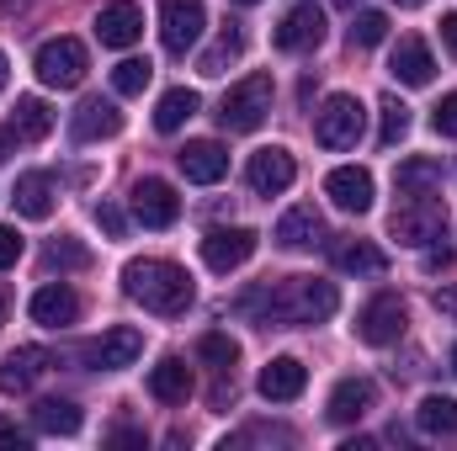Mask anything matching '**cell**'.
<instances>
[{
  "label": "cell",
  "mask_w": 457,
  "mask_h": 451,
  "mask_svg": "<svg viewBox=\"0 0 457 451\" xmlns=\"http://www.w3.org/2000/svg\"><path fill=\"white\" fill-rule=\"evenodd\" d=\"M117 133H122V112L107 96H86L75 107V117H70V138L75 144H102V138H117Z\"/></svg>",
  "instance_id": "cell-14"
},
{
  "label": "cell",
  "mask_w": 457,
  "mask_h": 451,
  "mask_svg": "<svg viewBox=\"0 0 457 451\" xmlns=\"http://www.w3.org/2000/svg\"><path fill=\"white\" fill-rule=\"evenodd\" d=\"M54 176L48 170H27V176H16V192H11V202H16V213L21 218H48L54 213Z\"/></svg>",
  "instance_id": "cell-24"
},
{
  "label": "cell",
  "mask_w": 457,
  "mask_h": 451,
  "mask_svg": "<svg viewBox=\"0 0 457 451\" xmlns=\"http://www.w3.org/2000/svg\"><path fill=\"white\" fill-rule=\"evenodd\" d=\"M325 197L341 208V213H367L372 208V176L361 165H336L325 176Z\"/></svg>",
  "instance_id": "cell-19"
},
{
  "label": "cell",
  "mask_w": 457,
  "mask_h": 451,
  "mask_svg": "<svg viewBox=\"0 0 457 451\" xmlns=\"http://www.w3.org/2000/svg\"><path fill=\"white\" fill-rule=\"evenodd\" d=\"M394 186H399V197H431V192L442 186V165L426 160V154H410V160L394 170Z\"/></svg>",
  "instance_id": "cell-25"
},
{
  "label": "cell",
  "mask_w": 457,
  "mask_h": 451,
  "mask_svg": "<svg viewBox=\"0 0 457 451\" xmlns=\"http://www.w3.org/2000/svg\"><path fill=\"white\" fill-rule=\"evenodd\" d=\"M447 266H453V255H447V250H431V255H426V271H447Z\"/></svg>",
  "instance_id": "cell-44"
},
{
  "label": "cell",
  "mask_w": 457,
  "mask_h": 451,
  "mask_svg": "<svg viewBox=\"0 0 457 451\" xmlns=\"http://www.w3.org/2000/svg\"><path fill=\"white\" fill-rule=\"evenodd\" d=\"M32 441H27V430H16V425H5L0 420V451H27Z\"/></svg>",
  "instance_id": "cell-41"
},
{
  "label": "cell",
  "mask_w": 457,
  "mask_h": 451,
  "mask_svg": "<svg viewBox=\"0 0 457 451\" xmlns=\"http://www.w3.org/2000/svg\"><path fill=\"white\" fill-rule=\"evenodd\" d=\"M11 127H16L21 138H48V133H54V112H48V102H43V96H16V117H11Z\"/></svg>",
  "instance_id": "cell-32"
},
{
  "label": "cell",
  "mask_w": 457,
  "mask_h": 451,
  "mask_svg": "<svg viewBox=\"0 0 457 451\" xmlns=\"http://www.w3.org/2000/svg\"><path fill=\"white\" fill-rule=\"evenodd\" d=\"M271 43H277L282 53H309V48H320V43H325V11H320V5H293V11L277 21Z\"/></svg>",
  "instance_id": "cell-12"
},
{
  "label": "cell",
  "mask_w": 457,
  "mask_h": 451,
  "mask_svg": "<svg viewBox=\"0 0 457 451\" xmlns=\"http://www.w3.org/2000/svg\"><path fill=\"white\" fill-rule=\"evenodd\" d=\"M203 27H208V5L203 0H160V43H165V53L181 59L187 48H197Z\"/></svg>",
  "instance_id": "cell-7"
},
{
  "label": "cell",
  "mask_w": 457,
  "mask_h": 451,
  "mask_svg": "<svg viewBox=\"0 0 457 451\" xmlns=\"http://www.w3.org/2000/svg\"><path fill=\"white\" fill-rule=\"evenodd\" d=\"M383 266H388V255L367 239H341L336 244V271H345V276H383Z\"/></svg>",
  "instance_id": "cell-27"
},
{
  "label": "cell",
  "mask_w": 457,
  "mask_h": 451,
  "mask_svg": "<svg viewBox=\"0 0 457 451\" xmlns=\"http://www.w3.org/2000/svg\"><path fill=\"white\" fill-rule=\"evenodd\" d=\"M336 5H345V11H351V5H361V0H336Z\"/></svg>",
  "instance_id": "cell-51"
},
{
  "label": "cell",
  "mask_w": 457,
  "mask_h": 451,
  "mask_svg": "<svg viewBox=\"0 0 457 451\" xmlns=\"http://www.w3.org/2000/svg\"><path fill=\"white\" fill-rule=\"evenodd\" d=\"M21 250H27V244H21V234L0 224V271H11V266L21 260Z\"/></svg>",
  "instance_id": "cell-40"
},
{
  "label": "cell",
  "mask_w": 457,
  "mask_h": 451,
  "mask_svg": "<svg viewBox=\"0 0 457 451\" xmlns=\"http://www.w3.org/2000/svg\"><path fill=\"white\" fill-rule=\"evenodd\" d=\"M388 75H394L399 86H431L436 59H431V48H426L420 37H399L394 53H388Z\"/></svg>",
  "instance_id": "cell-21"
},
{
  "label": "cell",
  "mask_w": 457,
  "mask_h": 451,
  "mask_svg": "<svg viewBox=\"0 0 457 451\" xmlns=\"http://www.w3.org/2000/svg\"><path fill=\"white\" fill-rule=\"evenodd\" d=\"M431 127H436L442 138H457V91H447V96L436 102V112H431Z\"/></svg>",
  "instance_id": "cell-38"
},
{
  "label": "cell",
  "mask_w": 457,
  "mask_h": 451,
  "mask_svg": "<svg viewBox=\"0 0 457 451\" xmlns=\"http://www.w3.org/2000/svg\"><path fill=\"white\" fill-rule=\"evenodd\" d=\"M245 181H250V192H261V197H277V192H287V186L298 181V160H293L282 144H271V149H255V154H250V165H245Z\"/></svg>",
  "instance_id": "cell-10"
},
{
  "label": "cell",
  "mask_w": 457,
  "mask_h": 451,
  "mask_svg": "<svg viewBox=\"0 0 457 451\" xmlns=\"http://www.w3.org/2000/svg\"><path fill=\"white\" fill-rule=\"evenodd\" d=\"M372 404H378L372 377H341V382H336V393H330V409H325V414H330L336 425H356Z\"/></svg>",
  "instance_id": "cell-23"
},
{
  "label": "cell",
  "mask_w": 457,
  "mask_h": 451,
  "mask_svg": "<svg viewBox=\"0 0 457 451\" xmlns=\"http://www.w3.org/2000/svg\"><path fill=\"white\" fill-rule=\"evenodd\" d=\"M341 308L336 282L320 276H282V282H261L255 292L239 298V314L255 319L261 330H293V324H320Z\"/></svg>",
  "instance_id": "cell-1"
},
{
  "label": "cell",
  "mask_w": 457,
  "mask_h": 451,
  "mask_svg": "<svg viewBox=\"0 0 457 451\" xmlns=\"http://www.w3.org/2000/svg\"><path fill=\"white\" fill-rule=\"evenodd\" d=\"M271 75H245L239 86H228V96L219 102V127L224 133H255L266 117H271Z\"/></svg>",
  "instance_id": "cell-3"
},
{
  "label": "cell",
  "mask_w": 457,
  "mask_h": 451,
  "mask_svg": "<svg viewBox=\"0 0 457 451\" xmlns=\"http://www.w3.org/2000/svg\"><path fill=\"white\" fill-rule=\"evenodd\" d=\"M133 218L144 228H170L181 218V197H176V186L170 181H160V176H144L138 186H133Z\"/></svg>",
  "instance_id": "cell-11"
},
{
  "label": "cell",
  "mask_w": 457,
  "mask_h": 451,
  "mask_svg": "<svg viewBox=\"0 0 457 451\" xmlns=\"http://www.w3.org/2000/svg\"><path fill=\"white\" fill-rule=\"evenodd\" d=\"M91 266V250L80 239H54L43 250V271H86Z\"/></svg>",
  "instance_id": "cell-33"
},
{
  "label": "cell",
  "mask_w": 457,
  "mask_h": 451,
  "mask_svg": "<svg viewBox=\"0 0 457 451\" xmlns=\"http://www.w3.org/2000/svg\"><path fill=\"white\" fill-rule=\"evenodd\" d=\"M399 5H410V11H415V5H426V0H399Z\"/></svg>",
  "instance_id": "cell-50"
},
{
  "label": "cell",
  "mask_w": 457,
  "mask_h": 451,
  "mask_svg": "<svg viewBox=\"0 0 457 451\" xmlns=\"http://www.w3.org/2000/svg\"><path fill=\"white\" fill-rule=\"evenodd\" d=\"M138 356H144V335H138L133 324H112L102 340L86 345V361H91L96 372H122V366H133Z\"/></svg>",
  "instance_id": "cell-13"
},
{
  "label": "cell",
  "mask_w": 457,
  "mask_h": 451,
  "mask_svg": "<svg viewBox=\"0 0 457 451\" xmlns=\"http://www.w3.org/2000/svg\"><path fill=\"white\" fill-rule=\"evenodd\" d=\"M32 425L43 436H75L80 430V404H70V398H37L32 404Z\"/></svg>",
  "instance_id": "cell-28"
},
{
  "label": "cell",
  "mask_w": 457,
  "mask_h": 451,
  "mask_svg": "<svg viewBox=\"0 0 457 451\" xmlns=\"http://www.w3.org/2000/svg\"><path fill=\"white\" fill-rule=\"evenodd\" d=\"M415 425H420L426 436H457V398H447V393H426L420 409H415Z\"/></svg>",
  "instance_id": "cell-29"
},
{
  "label": "cell",
  "mask_w": 457,
  "mask_h": 451,
  "mask_svg": "<svg viewBox=\"0 0 457 451\" xmlns=\"http://www.w3.org/2000/svg\"><path fill=\"white\" fill-rule=\"evenodd\" d=\"M239 53H245V27H239V21H228L224 32H219V43L197 59V75H208V80H213V75H224Z\"/></svg>",
  "instance_id": "cell-30"
},
{
  "label": "cell",
  "mask_w": 457,
  "mask_h": 451,
  "mask_svg": "<svg viewBox=\"0 0 457 451\" xmlns=\"http://www.w3.org/2000/svg\"><path fill=\"white\" fill-rule=\"evenodd\" d=\"M32 0H0V16H16V11H27Z\"/></svg>",
  "instance_id": "cell-46"
},
{
  "label": "cell",
  "mask_w": 457,
  "mask_h": 451,
  "mask_svg": "<svg viewBox=\"0 0 457 451\" xmlns=\"http://www.w3.org/2000/svg\"><path fill=\"white\" fill-rule=\"evenodd\" d=\"M239 5H255V0H239Z\"/></svg>",
  "instance_id": "cell-53"
},
{
  "label": "cell",
  "mask_w": 457,
  "mask_h": 451,
  "mask_svg": "<svg viewBox=\"0 0 457 451\" xmlns=\"http://www.w3.org/2000/svg\"><path fill=\"white\" fill-rule=\"evenodd\" d=\"M32 70H37V80H43L48 91H75V86L86 80L91 59H86V43H80V37H48V43L37 48V59H32Z\"/></svg>",
  "instance_id": "cell-5"
},
{
  "label": "cell",
  "mask_w": 457,
  "mask_h": 451,
  "mask_svg": "<svg viewBox=\"0 0 457 451\" xmlns=\"http://www.w3.org/2000/svg\"><path fill=\"white\" fill-rule=\"evenodd\" d=\"M0 324H5V292H0Z\"/></svg>",
  "instance_id": "cell-49"
},
{
  "label": "cell",
  "mask_w": 457,
  "mask_h": 451,
  "mask_svg": "<svg viewBox=\"0 0 457 451\" xmlns=\"http://www.w3.org/2000/svg\"><path fill=\"white\" fill-rule=\"evenodd\" d=\"M197 107H203V96H197V91H187V86H176V91H165V96H160V107H154V127H160V133H176L181 122H192V117H197Z\"/></svg>",
  "instance_id": "cell-31"
},
{
  "label": "cell",
  "mask_w": 457,
  "mask_h": 451,
  "mask_svg": "<svg viewBox=\"0 0 457 451\" xmlns=\"http://www.w3.org/2000/svg\"><path fill=\"white\" fill-rule=\"evenodd\" d=\"M361 133H367V107H361L351 91L325 96V107L314 112V138H320L325 149H356Z\"/></svg>",
  "instance_id": "cell-4"
},
{
  "label": "cell",
  "mask_w": 457,
  "mask_h": 451,
  "mask_svg": "<svg viewBox=\"0 0 457 451\" xmlns=\"http://www.w3.org/2000/svg\"><path fill=\"white\" fill-rule=\"evenodd\" d=\"M436 308H447V314H457V292H436Z\"/></svg>",
  "instance_id": "cell-47"
},
{
  "label": "cell",
  "mask_w": 457,
  "mask_h": 451,
  "mask_svg": "<svg viewBox=\"0 0 457 451\" xmlns=\"http://www.w3.org/2000/svg\"><path fill=\"white\" fill-rule=\"evenodd\" d=\"M404 324H410L404 298L378 292V298H367L361 314H356V340H361V345H394V340L404 335Z\"/></svg>",
  "instance_id": "cell-8"
},
{
  "label": "cell",
  "mask_w": 457,
  "mask_h": 451,
  "mask_svg": "<svg viewBox=\"0 0 457 451\" xmlns=\"http://www.w3.org/2000/svg\"><path fill=\"white\" fill-rule=\"evenodd\" d=\"M48 366H54V356H48L43 345H21V350H11V356L0 361V393H27Z\"/></svg>",
  "instance_id": "cell-22"
},
{
  "label": "cell",
  "mask_w": 457,
  "mask_h": 451,
  "mask_svg": "<svg viewBox=\"0 0 457 451\" xmlns=\"http://www.w3.org/2000/svg\"><path fill=\"white\" fill-rule=\"evenodd\" d=\"M154 80V64L149 59H122L112 70V91L117 96H144V86Z\"/></svg>",
  "instance_id": "cell-35"
},
{
  "label": "cell",
  "mask_w": 457,
  "mask_h": 451,
  "mask_svg": "<svg viewBox=\"0 0 457 451\" xmlns=\"http://www.w3.org/2000/svg\"><path fill=\"white\" fill-rule=\"evenodd\" d=\"M122 292L133 303H144L160 319H176L192 308V276L176 260H128L122 266Z\"/></svg>",
  "instance_id": "cell-2"
},
{
  "label": "cell",
  "mask_w": 457,
  "mask_h": 451,
  "mask_svg": "<svg viewBox=\"0 0 457 451\" xmlns=\"http://www.w3.org/2000/svg\"><path fill=\"white\" fill-rule=\"evenodd\" d=\"M388 234H394L399 244H410V250H426V244H436V239L447 234V208H442L436 197H410L404 208H394Z\"/></svg>",
  "instance_id": "cell-6"
},
{
  "label": "cell",
  "mask_w": 457,
  "mask_h": 451,
  "mask_svg": "<svg viewBox=\"0 0 457 451\" xmlns=\"http://www.w3.org/2000/svg\"><path fill=\"white\" fill-rule=\"evenodd\" d=\"M378 112H383V127H378V144H383V149H394V144H399V138L410 133V107H404L399 96H383V107H378Z\"/></svg>",
  "instance_id": "cell-36"
},
{
  "label": "cell",
  "mask_w": 457,
  "mask_h": 451,
  "mask_svg": "<svg viewBox=\"0 0 457 451\" xmlns=\"http://www.w3.org/2000/svg\"><path fill=\"white\" fill-rule=\"evenodd\" d=\"M197 356H203L213 372H234V361H239V340H228L224 330H208V335L197 340Z\"/></svg>",
  "instance_id": "cell-34"
},
{
  "label": "cell",
  "mask_w": 457,
  "mask_h": 451,
  "mask_svg": "<svg viewBox=\"0 0 457 451\" xmlns=\"http://www.w3.org/2000/svg\"><path fill=\"white\" fill-rule=\"evenodd\" d=\"M16 138H21V133H16V127H0V165H5V160H11V154H16Z\"/></svg>",
  "instance_id": "cell-42"
},
{
  "label": "cell",
  "mask_w": 457,
  "mask_h": 451,
  "mask_svg": "<svg viewBox=\"0 0 457 451\" xmlns=\"http://www.w3.org/2000/svg\"><path fill=\"white\" fill-rule=\"evenodd\" d=\"M388 37V16L383 11H356L351 21V48H378Z\"/></svg>",
  "instance_id": "cell-37"
},
{
  "label": "cell",
  "mask_w": 457,
  "mask_h": 451,
  "mask_svg": "<svg viewBox=\"0 0 457 451\" xmlns=\"http://www.w3.org/2000/svg\"><path fill=\"white\" fill-rule=\"evenodd\" d=\"M112 441H117V447H144V436H138V430H112Z\"/></svg>",
  "instance_id": "cell-45"
},
{
  "label": "cell",
  "mask_w": 457,
  "mask_h": 451,
  "mask_svg": "<svg viewBox=\"0 0 457 451\" xmlns=\"http://www.w3.org/2000/svg\"><path fill=\"white\" fill-rule=\"evenodd\" d=\"M320 239H325V213L314 202H298L277 218V244L282 250H314Z\"/></svg>",
  "instance_id": "cell-20"
},
{
  "label": "cell",
  "mask_w": 457,
  "mask_h": 451,
  "mask_svg": "<svg viewBox=\"0 0 457 451\" xmlns=\"http://www.w3.org/2000/svg\"><path fill=\"white\" fill-rule=\"evenodd\" d=\"M96 37H102V48H133V43L144 37V11H138L133 0H112V5H102V16H96Z\"/></svg>",
  "instance_id": "cell-18"
},
{
  "label": "cell",
  "mask_w": 457,
  "mask_h": 451,
  "mask_svg": "<svg viewBox=\"0 0 457 451\" xmlns=\"http://www.w3.org/2000/svg\"><path fill=\"white\" fill-rule=\"evenodd\" d=\"M255 228H208L203 234V266L208 271H219V276H228V271H239L250 255H255Z\"/></svg>",
  "instance_id": "cell-9"
},
{
  "label": "cell",
  "mask_w": 457,
  "mask_h": 451,
  "mask_svg": "<svg viewBox=\"0 0 457 451\" xmlns=\"http://www.w3.org/2000/svg\"><path fill=\"white\" fill-rule=\"evenodd\" d=\"M453 372H457V345H453Z\"/></svg>",
  "instance_id": "cell-52"
},
{
  "label": "cell",
  "mask_w": 457,
  "mask_h": 451,
  "mask_svg": "<svg viewBox=\"0 0 457 451\" xmlns=\"http://www.w3.org/2000/svg\"><path fill=\"white\" fill-rule=\"evenodd\" d=\"M5 80H11V59H5V48H0V91H5Z\"/></svg>",
  "instance_id": "cell-48"
},
{
  "label": "cell",
  "mask_w": 457,
  "mask_h": 451,
  "mask_svg": "<svg viewBox=\"0 0 457 451\" xmlns=\"http://www.w3.org/2000/svg\"><path fill=\"white\" fill-rule=\"evenodd\" d=\"M442 43L457 53V11H447V16H442Z\"/></svg>",
  "instance_id": "cell-43"
},
{
  "label": "cell",
  "mask_w": 457,
  "mask_h": 451,
  "mask_svg": "<svg viewBox=\"0 0 457 451\" xmlns=\"http://www.w3.org/2000/svg\"><path fill=\"white\" fill-rule=\"evenodd\" d=\"M149 393H154L160 404H187V393H192V372H187V361H181V356H165V361L149 372Z\"/></svg>",
  "instance_id": "cell-26"
},
{
  "label": "cell",
  "mask_w": 457,
  "mask_h": 451,
  "mask_svg": "<svg viewBox=\"0 0 457 451\" xmlns=\"http://www.w3.org/2000/svg\"><path fill=\"white\" fill-rule=\"evenodd\" d=\"M176 165H181V176H187L192 186H219V181L228 176V154H224V144H213V138H192V144H181Z\"/></svg>",
  "instance_id": "cell-15"
},
{
  "label": "cell",
  "mask_w": 457,
  "mask_h": 451,
  "mask_svg": "<svg viewBox=\"0 0 457 451\" xmlns=\"http://www.w3.org/2000/svg\"><path fill=\"white\" fill-rule=\"evenodd\" d=\"M255 388H261V398H271V404H293V398L309 388V366H303L298 356H277V361L261 366Z\"/></svg>",
  "instance_id": "cell-16"
},
{
  "label": "cell",
  "mask_w": 457,
  "mask_h": 451,
  "mask_svg": "<svg viewBox=\"0 0 457 451\" xmlns=\"http://www.w3.org/2000/svg\"><path fill=\"white\" fill-rule=\"evenodd\" d=\"M27 314H32V324H43V330H64V324H75V319H80V298H75L64 282H48V287H37V292H32Z\"/></svg>",
  "instance_id": "cell-17"
},
{
  "label": "cell",
  "mask_w": 457,
  "mask_h": 451,
  "mask_svg": "<svg viewBox=\"0 0 457 451\" xmlns=\"http://www.w3.org/2000/svg\"><path fill=\"white\" fill-rule=\"evenodd\" d=\"M96 224L107 228V239H122V234H128V213H122L117 202H96Z\"/></svg>",
  "instance_id": "cell-39"
}]
</instances>
